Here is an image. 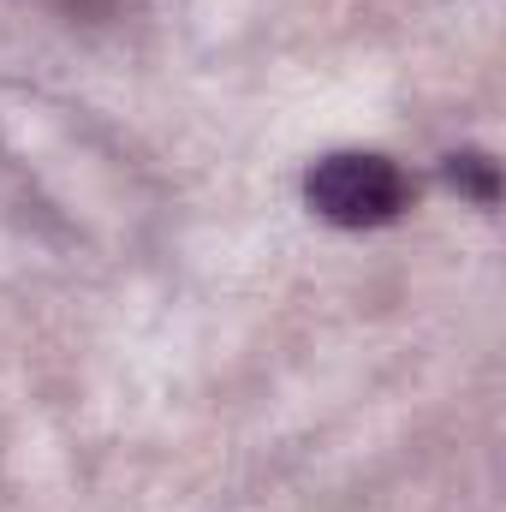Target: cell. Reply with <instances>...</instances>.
<instances>
[{"mask_svg": "<svg viewBox=\"0 0 506 512\" xmlns=\"http://www.w3.org/2000/svg\"><path fill=\"white\" fill-rule=\"evenodd\" d=\"M304 191H310L316 215H328L334 227H381L411 203V179L387 155H358V149L316 161Z\"/></svg>", "mask_w": 506, "mask_h": 512, "instance_id": "cell-1", "label": "cell"}]
</instances>
